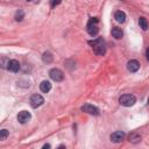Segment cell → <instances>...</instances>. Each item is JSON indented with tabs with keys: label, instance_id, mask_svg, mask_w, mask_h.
Wrapping results in <instances>:
<instances>
[{
	"label": "cell",
	"instance_id": "6da1fadb",
	"mask_svg": "<svg viewBox=\"0 0 149 149\" xmlns=\"http://www.w3.org/2000/svg\"><path fill=\"white\" fill-rule=\"evenodd\" d=\"M89 44L92 45L93 51H94L96 55H98V56L105 55V53H106V47H105L104 40L102 39V37H98V39H96V40H93V41H90Z\"/></svg>",
	"mask_w": 149,
	"mask_h": 149
},
{
	"label": "cell",
	"instance_id": "7a4b0ae2",
	"mask_svg": "<svg viewBox=\"0 0 149 149\" xmlns=\"http://www.w3.org/2000/svg\"><path fill=\"white\" fill-rule=\"evenodd\" d=\"M119 103L122 105V106H126V107H129V106H133L135 103H136V98L135 96L133 94H123L119 98Z\"/></svg>",
	"mask_w": 149,
	"mask_h": 149
},
{
	"label": "cell",
	"instance_id": "3957f363",
	"mask_svg": "<svg viewBox=\"0 0 149 149\" xmlns=\"http://www.w3.org/2000/svg\"><path fill=\"white\" fill-rule=\"evenodd\" d=\"M99 22V20L97 18H91L89 23H88V33L91 36H96L99 33V28L97 27V23Z\"/></svg>",
	"mask_w": 149,
	"mask_h": 149
},
{
	"label": "cell",
	"instance_id": "277c9868",
	"mask_svg": "<svg viewBox=\"0 0 149 149\" xmlns=\"http://www.w3.org/2000/svg\"><path fill=\"white\" fill-rule=\"evenodd\" d=\"M49 76H50V78L54 82H62L64 79L63 72H62V70H59L57 68H54V69H51L50 71H49Z\"/></svg>",
	"mask_w": 149,
	"mask_h": 149
},
{
	"label": "cell",
	"instance_id": "5b68a950",
	"mask_svg": "<svg viewBox=\"0 0 149 149\" xmlns=\"http://www.w3.org/2000/svg\"><path fill=\"white\" fill-rule=\"evenodd\" d=\"M29 103H30V106H32L33 108H37V107H40L41 105H43L44 98H43L41 94H33V96L30 97Z\"/></svg>",
	"mask_w": 149,
	"mask_h": 149
},
{
	"label": "cell",
	"instance_id": "8992f818",
	"mask_svg": "<svg viewBox=\"0 0 149 149\" xmlns=\"http://www.w3.org/2000/svg\"><path fill=\"white\" fill-rule=\"evenodd\" d=\"M125 133H123L122 131H117V132H114V133H112L111 134V136H109V139H111V141L113 142V143H120L122 140H123V138H125Z\"/></svg>",
	"mask_w": 149,
	"mask_h": 149
},
{
	"label": "cell",
	"instance_id": "52a82bcc",
	"mask_svg": "<svg viewBox=\"0 0 149 149\" xmlns=\"http://www.w3.org/2000/svg\"><path fill=\"white\" fill-rule=\"evenodd\" d=\"M80 109H82L83 112H85V113H89V114H93V115H98V114H99V109H98L96 106L91 105V104H85V105H83V106L80 107Z\"/></svg>",
	"mask_w": 149,
	"mask_h": 149
},
{
	"label": "cell",
	"instance_id": "ba28073f",
	"mask_svg": "<svg viewBox=\"0 0 149 149\" xmlns=\"http://www.w3.org/2000/svg\"><path fill=\"white\" fill-rule=\"evenodd\" d=\"M30 118H32V115H30V113L28 111H21L18 114V121L20 123H22V125L23 123H27L30 120Z\"/></svg>",
	"mask_w": 149,
	"mask_h": 149
},
{
	"label": "cell",
	"instance_id": "9c48e42d",
	"mask_svg": "<svg viewBox=\"0 0 149 149\" xmlns=\"http://www.w3.org/2000/svg\"><path fill=\"white\" fill-rule=\"evenodd\" d=\"M7 69H8L11 72H18V71L20 70V63H19V61H16V59H11V61H8Z\"/></svg>",
	"mask_w": 149,
	"mask_h": 149
},
{
	"label": "cell",
	"instance_id": "30bf717a",
	"mask_svg": "<svg viewBox=\"0 0 149 149\" xmlns=\"http://www.w3.org/2000/svg\"><path fill=\"white\" fill-rule=\"evenodd\" d=\"M127 69L129 72H136L140 69V63L136 59H132L127 63Z\"/></svg>",
	"mask_w": 149,
	"mask_h": 149
},
{
	"label": "cell",
	"instance_id": "8fae6325",
	"mask_svg": "<svg viewBox=\"0 0 149 149\" xmlns=\"http://www.w3.org/2000/svg\"><path fill=\"white\" fill-rule=\"evenodd\" d=\"M40 90L43 93H48L49 91L51 90V83L49 80H42L41 84H40Z\"/></svg>",
	"mask_w": 149,
	"mask_h": 149
},
{
	"label": "cell",
	"instance_id": "7c38bea8",
	"mask_svg": "<svg viewBox=\"0 0 149 149\" xmlns=\"http://www.w3.org/2000/svg\"><path fill=\"white\" fill-rule=\"evenodd\" d=\"M114 19L119 22V23H123L126 21V14H125V12H122V11H118L114 13Z\"/></svg>",
	"mask_w": 149,
	"mask_h": 149
},
{
	"label": "cell",
	"instance_id": "4fadbf2b",
	"mask_svg": "<svg viewBox=\"0 0 149 149\" xmlns=\"http://www.w3.org/2000/svg\"><path fill=\"white\" fill-rule=\"evenodd\" d=\"M112 35H113V37H115L117 40H120L121 37L123 36V33H122V30L120 29V28H118V27H114V28H112Z\"/></svg>",
	"mask_w": 149,
	"mask_h": 149
},
{
	"label": "cell",
	"instance_id": "5bb4252c",
	"mask_svg": "<svg viewBox=\"0 0 149 149\" xmlns=\"http://www.w3.org/2000/svg\"><path fill=\"white\" fill-rule=\"evenodd\" d=\"M141 141V136L138 133H132L129 135V142L132 143H139Z\"/></svg>",
	"mask_w": 149,
	"mask_h": 149
},
{
	"label": "cell",
	"instance_id": "9a60e30c",
	"mask_svg": "<svg viewBox=\"0 0 149 149\" xmlns=\"http://www.w3.org/2000/svg\"><path fill=\"white\" fill-rule=\"evenodd\" d=\"M42 59H43V62H44V63H51V62H53V59H54V57H53L51 53L45 51V53L43 54V56H42Z\"/></svg>",
	"mask_w": 149,
	"mask_h": 149
},
{
	"label": "cell",
	"instance_id": "2e32d148",
	"mask_svg": "<svg viewBox=\"0 0 149 149\" xmlns=\"http://www.w3.org/2000/svg\"><path fill=\"white\" fill-rule=\"evenodd\" d=\"M139 24H140V27H141L143 30H147V29H148V27H149V23H148L147 19H146V18H143V16H141V18L139 19Z\"/></svg>",
	"mask_w": 149,
	"mask_h": 149
},
{
	"label": "cell",
	"instance_id": "e0dca14e",
	"mask_svg": "<svg viewBox=\"0 0 149 149\" xmlns=\"http://www.w3.org/2000/svg\"><path fill=\"white\" fill-rule=\"evenodd\" d=\"M23 16H24L23 11H22V9H19V11L16 12V14H15V20H16V21H22Z\"/></svg>",
	"mask_w": 149,
	"mask_h": 149
},
{
	"label": "cell",
	"instance_id": "ac0fdd59",
	"mask_svg": "<svg viewBox=\"0 0 149 149\" xmlns=\"http://www.w3.org/2000/svg\"><path fill=\"white\" fill-rule=\"evenodd\" d=\"M7 136H8V131L7 129H1V131H0V140L4 141Z\"/></svg>",
	"mask_w": 149,
	"mask_h": 149
},
{
	"label": "cell",
	"instance_id": "d6986e66",
	"mask_svg": "<svg viewBox=\"0 0 149 149\" xmlns=\"http://www.w3.org/2000/svg\"><path fill=\"white\" fill-rule=\"evenodd\" d=\"M62 3V0H51V7H56L57 5H59Z\"/></svg>",
	"mask_w": 149,
	"mask_h": 149
},
{
	"label": "cell",
	"instance_id": "ffe728a7",
	"mask_svg": "<svg viewBox=\"0 0 149 149\" xmlns=\"http://www.w3.org/2000/svg\"><path fill=\"white\" fill-rule=\"evenodd\" d=\"M146 58H147V61H149V48L146 50Z\"/></svg>",
	"mask_w": 149,
	"mask_h": 149
},
{
	"label": "cell",
	"instance_id": "44dd1931",
	"mask_svg": "<svg viewBox=\"0 0 149 149\" xmlns=\"http://www.w3.org/2000/svg\"><path fill=\"white\" fill-rule=\"evenodd\" d=\"M47 148H50V144H44L43 146V149H47Z\"/></svg>",
	"mask_w": 149,
	"mask_h": 149
},
{
	"label": "cell",
	"instance_id": "7402d4cb",
	"mask_svg": "<svg viewBox=\"0 0 149 149\" xmlns=\"http://www.w3.org/2000/svg\"><path fill=\"white\" fill-rule=\"evenodd\" d=\"M148 105H149V98H148Z\"/></svg>",
	"mask_w": 149,
	"mask_h": 149
},
{
	"label": "cell",
	"instance_id": "603a6c76",
	"mask_svg": "<svg viewBox=\"0 0 149 149\" xmlns=\"http://www.w3.org/2000/svg\"><path fill=\"white\" fill-rule=\"evenodd\" d=\"M27 1H33V0H27Z\"/></svg>",
	"mask_w": 149,
	"mask_h": 149
}]
</instances>
